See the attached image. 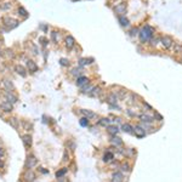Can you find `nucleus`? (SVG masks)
<instances>
[{
  "label": "nucleus",
  "mask_w": 182,
  "mask_h": 182,
  "mask_svg": "<svg viewBox=\"0 0 182 182\" xmlns=\"http://www.w3.org/2000/svg\"><path fill=\"white\" fill-rule=\"evenodd\" d=\"M138 37L142 43H148L154 37V29L150 26H145L141 30H138Z\"/></svg>",
  "instance_id": "nucleus-1"
},
{
  "label": "nucleus",
  "mask_w": 182,
  "mask_h": 182,
  "mask_svg": "<svg viewBox=\"0 0 182 182\" xmlns=\"http://www.w3.org/2000/svg\"><path fill=\"white\" fill-rule=\"evenodd\" d=\"M38 165V159L35 155L33 154H29L24 161V169L26 170H32L33 168H35Z\"/></svg>",
  "instance_id": "nucleus-2"
},
{
  "label": "nucleus",
  "mask_w": 182,
  "mask_h": 182,
  "mask_svg": "<svg viewBox=\"0 0 182 182\" xmlns=\"http://www.w3.org/2000/svg\"><path fill=\"white\" fill-rule=\"evenodd\" d=\"M3 23H4V26L7 29H14V28L18 27V24H19V22L17 21V19H15L12 17H9V16H6V17L3 18Z\"/></svg>",
  "instance_id": "nucleus-3"
},
{
  "label": "nucleus",
  "mask_w": 182,
  "mask_h": 182,
  "mask_svg": "<svg viewBox=\"0 0 182 182\" xmlns=\"http://www.w3.org/2000/svg\"><path fill=\"white\" fill-rule=\"evenodd\" d=\"M3 96H4L5 101H7V102L12 103V105H16V103H17V101H18L17 96H16L14 92H11V91H6V90H5L4 92H3Z\"/></svg>",
  "instance_id": "nucleus-4"
},
{
  "label": "nucleus",
  "mask_w": 182,
  "mask_h": 182,
  "mask_svg": "<svg viewBox=\"0 0 182 182\" xmlns=\"http://www.w3.org/2000/svg\"><path fill=\"white\" fill-rule=\"evenodd\" d=\"M159 43H161V45H163L164 49H170L171 46H173V44H174V40H173V38H170L169 35H165V37L160 38Z\"/></svg>",
  "instance_id": "nucleus-5"
},
{
  "label": "nucleus",
  "mask_w": 182,
  "mask_h": 182,
  "mask_svg": "<svg viewBox=\"0 0 182 182\" xmlns=\"http://www.w3.org/2000/svg\"><path fill=\"white\" fill-rule=\"evenodd\" d=\"M23 180L24 182H34L37 180V175L33 170H26L23 174Z\"/></svg>",
  "instance_id": "nucleus-6"
},
{
  "label": "nucleus",
  "mask_w": 182,
  "mask_h": 182,
  "mask_svg": "<svg viewBox=\"0 0 182 182\" xmlns=\"http://www.w3.org/2000/svg\"><path fill=\"white\" fill-rule=\"evenodd\" d=\"M126 10H128V5L125 3H120L114 7V12L118 16H124L126 14Z\"/></svg>",
  "instance_id": "nucleus-7"
},
{
  "label": "nucleus",
  "mask_w": 182,
  "mask_h": 182,
  "mask_svg": "<svg viewBox=\"0 0 182 182\" xmlns=\"http://www.w3.org/2000/svg\"><path fill=\"white\" fill-rule=\"evenodd\" d=\"M0 109H1L4 113H11L14 110V105L7 102V101H3V102L0 103Z\"/></svg>",
  "instance_id": "nucleus-8"
},
{
  "label": "nucleus",
  "mask_w": 182,
  "mask_h": 182,
  "mask_svg": "<svg viewBox=\"0 0 182 182\" xmlns=\"http://www.w3.org/2000/svg\"><path fill=\"white\" fill-rule=\"evenodd\" d=\"M21 138H22L23 146H24V147H26L27 149H29L30 147H32V145H33V140H32V136H30L29 134L22 135V136H21Z\"/></svg>",
  "instance_id": "nucleus-9"
},
{
  "label": "nucleus",
  "mask_w": 182,
  "mask_h": 182,
  "mask_svg": "<svg viewBox=\"0 0 182 182\" xmlns=\"http://www.w3.org/2000/svg\"><path fill=\"white\" fill-rule=\"evenodd\" d=\"M27 72H30V73H35L38 72V64L34 62L33 59H27Z\"/></svg>",
  "instance_id": "nucleus-10"
},
{
  "label": "nucleus",
  "mask_w": 182,
  "mask_h": 182,
  "mask_svg": "<svg viewBox=\"0 0 182 182\" xmlns=\"http://www.w3.org/2000/svg\"><path fill=\"white\" fill-rule=\"evenodd\" d=\"M107 103L110 106V107H117L118 108V106H117V102H118V97H117V95L114 94V92H112V94H109L108 96H107Z\"/></svg>",
  "instance_id": "nucleus-11"
},
{
  "label": "nucleus",
  "mask_w": 182,
  "mask_h": 182,
  "mask_svg": "<svg viewBox=\"0 0 182 182\" xmlns=\"http://www.w3.org/2000/svg\"><path fill=\"white\" fill-rule=\"evenodd\" d=\"M1 83H3V86H4V89L6 91H11V92H14V91H15V85H14V83L10 79H3Z\"/></svg>",
  "instance_id": "nucleus-12"
},
{
  "label": "nucleus",
  "mask_w": 182,
  "mask_h": 182,
  "mask_svg": "<svg viewBox=\"0 0 182 182\" xmlns=\"http://www.w3.org/2000/svg\"><path fill=\"white\" fill-rule=\"evenodd\" d=\"M15 72L19 75V77H22V78H26L27 77V69L21 66V64H16L15 66Z\"/></svg>",
  "instance_id": "nucleus-13"
},
{
  "label": "nucleus",
  "mask_w": 182,
  "mask_h": 182,
  "mask_svg": "<svg viewBox=\"0 0 182 182\" xmlns=\"http://www.w3.org/2000/svg\"><path fill=\"white\" fill-rule=\"evenodd\" d=\"M74 45H75V39H74L72 35H68V37L66 38V47H67L68 50H72V49L74 47Z\"/></svg>",
  "instance_id": "nucleus-14"
},
{
  "label": "nucleus",
  "mask_w": 182,
  "mask_h": 182,
  "mask_svg": "<svg viewBox=\"0 0 182 182\" xmlns=\"http://www.w3.org/2000/svg\"><path fill=\"white\" fill-rule=\"evenodd\" d=\"M138 118H140V120L142 121V123H147V124H152L154 121V118L152 115H148V114H141Z\"/></svg>",
  "instance_id": "nucleus-15"
},
{
  "label": "nucleus",
  "mask_w": 182,
  "mask_h": 182,
  "mask_svg": "<svg viewBox=\"0 0 182 182\" xmlns=\"http://www.w3.org/2000/svg\"><path fill=\"white\" fill-rule=\"evenodd\" d=\"M86 84H89V79H87L86 77H84V75H80V77H78V78H77V85H78V86L83 87V86H84V85H86Z\"/></svg>",
  "instance_id": "nucleus-16"
},
{
  "label": "nucleus",
  "mask_w": 182,
  "mask_h": 182,
  "mask_svg": "<svg viewBox=\"0 0 182 182\" xmlns=\"http://www.w3.org/2000/svg\"><path fill=\"white\" fill-rule=\"evenodd\" d=\"M118 21L120 23L121 27H129L130 26V21H129V18H126V16H118Z\"/></svg>",
  "instance_id": "nucleus-17"
},
{
  "label": "nucleus",
  "mask_w": 182,
  "mask_h": 182,
  "mask_svg": "<svg viewBox=\"0 0 182 182\" xmlns=\"http://www.w3.org/2000/svg\"><path fill=\"white\" fill-rule=\"evenodd\" d=\"M124 181V176L121 173L117 171V173H113L112 175V182H123Z\"/></svg>",
  "instance_id": "nucleus-18"
},
{
  "label": "nucleus",
  "mask_w": 182,
  "mask_h": 182,
  "mask_svg": "<svg viewBox=\"0 0 182 182\" xmlns=\"http://www.w3.org/2000/svg\"><path fill=\"white\" fill-rule=\"evenodd\" d=\"M134 133H135V134H136V136H137V137H140V138L146 136V131H145L142 128H141V126H138V125L134 128Z\"/></svg>",
  "instance_id": "nucleus-19"
},
{
  "label": "nucleus",
  "mask_w": 182,
  "mask_h": 182,
  "mask_svg": "<svg viewBox=\"0 0 182 182\" xmlns=\"http://www.w3.org/2000/svg\"><path fill=\"white\" fill-rule=\"evenodd\" d=\"M113 159H114V154L112 153V152H110V150L106 152L105 155H103V161H105V163H112Z\"/></svg>",
  "instance_id": "nucleus-20"
},
{
  "label": "nucleus",
  "mask_w": 182,
  "mask_h": 182,
  "mask_svg": "<svg viewBox=\"0 0 182 182\" xmlns=\"http://www.w3.org/2000/svg\"><path fill=\"white\" fill-rule=\"evenodd\" d=\"M7 123L11 125L14 129H18L19 128V120L17 118H15V117H11L10 119H7Z\"/></svg>",
  "instance_id": "nucleus-21"
},
{
  "label": "nucleus",
  "mask_w": 182,
  "mask_h": 182,
  "mask_svg": "<svg viewBox=\"0 0 182 182\" xmlns=\"http://www.w3.org/2000/svg\"><path fill=\"white\" fill-rule=\"evenodd\" d=\"M114 94L117 95L118 100H124L128 96V90H125V89H119V91H117V92H114Z\"/></svg>",
  "instance_id": "nucleus-22"
},
{
  "label": "nucleus",
  "mask_w": 182,
  "mask_h": 182,
  "mask_svg": "<svg viewBox=\"0 0 182 182\" xmlns=\"http://www.w3.org/2000/svg\"><path fill=\"white\" fill-rule=\"evenodd\" d=\"M92 62H94V58H80L79 59V66L80 67H84V66L91 64Z\"/></svg>",
  "instance_id": "nucleus-23"
},
{
  "label": "nucleus",
  "mask_w": 182,
  "mask_h": 182,
  "mask_svg": "<svg viewBox=\"0 0 182 182\" xmlns=\"http://www.w3.org/2000/svg\"><path fill=\"white\" fill-rule=\"evenodd\" d=\"M107 131L110 134V135H117L118 134V131H119V128L117 126V125H108L107 126Z\"/></svg>",
  "instance_id": "nucleus-24"
},
{
  "label": "nucleus",
  "mask_w": 182,
  "mask_h": 182,
  "mask_svg": "<svg viewBox=\"0 0 182 182\" xmlns=\"http://www.w3.org/2000/svg\"><path fill=\"white\" fill-rule=\"evenodd\" d=\"M80 113L84 114L87 119H91V118H96V114L94 112H91V110H87V109H82L80 110Z\"/></svg>",
  "instance_id": "nucleus-25"
},
{
  "label": "nucleus",
  "mask_w": 182,
  "mask_h": 182,
  "mask_svg": "<svg viewBox=\"0 0 182 182\" xmlns=\"http://www.w3.org/2000/svg\"><path fill=\"white\" fill-rule=\"evenodd\" d=\"M171 47L174 49L175 54H182V43H174Z\"/></svg>",
  "instance_id": "nucleus-26"
},
{
  "label": "nucleus",
  "mask_w": 182,
  "mask_h": 182,
  "mask_svg": "<svg viewBox=\"0 0 182 182\" xmlns=\"http://www.w3.org/2000/svg\"><path fill=\"white\" fill-rule=\"evenodd\" d=\"M121 130H123L124 131V133H126V134H133L134 133V128L133 126H131L130 124H123V125H121Z\"/></svg>",
  "instance_id": "nucleus-27"
},
{
  "label": "nucleus",
  "mask_w": 182,
  "mask_h": 182,
  "mask_svg": "<svg viewBox=\"0 0 182 182\" xmlns=\"http://www.w3.org/2000/svg\"><path fill=\"white\" fill-rule=\"evenodd\" d=\"M82 73H83L82 67H77V68H73L72 70H70V74L74 75V77H80V75H82Z\"/></svg>",
  "instance_id": "nucleus-28"
},
{
  "label": "nucleus",
  "mask_w": 182,
  "mask_h": 182,
  "mask_svg": "<svg viewBox=\"0 0 182 182\" xmlns=\"http://www.w3.org/2000/svg\"><path fill=\"white\" fill-rule=\"evenodd\" d=\"M18 15L19 16H22L23 18H27L28 16H29V14H28V11L23 7V6H18Z\"/></svg>",
  "instance_id": "nucleus-29"
},
{
  "label": "nucleus",
  "mask_w": 182,
  "mask_h": 182,
  "mask_svg": "<svg viewBox=\"0 0 182 182\" xmlns=\"http://www.w3.org/2000/svg\"><path fill=\"white\" fill-rule=\"evenodd\" d=\"M67 173H68V169H67V168H62V169L58 170L57 173H56V177H57V178H61V177H63Z\"/></svg>",
  "instance_id": "nucleus-30"
},
{
  "label": "nucleus",
  "mask_w": 182,
  "mask_h": 182,
  "mask_svg": "<svg viewBox=\"0 0 182 182\" xmlns=\"http://www.w3.org/2000/svg\"><path fill=\"white\" fill-rule=\"evenodd\" d=\"M110 142H112L114 146H121L123 145V141H121L120 137H117V136H113L112 140H110Z\"/></svg>",
  "instance_id": "nucleus-31"
},
{
  "label": "nucleus",
  "mask_w": 182,
  "mask_h": 182,
  "mask_svg": "<svg viewBox=\"0 0 182 182\" xmlns=\"http://www.w3.org/2000/svg\"><path fill=\"white\" fill-rule=\"evenodd\" d=\"M110 121H112V120H109L108 118H103V119H101L100 121H98V125H102V126H108L109 124H110Z\"/></svg>",
  "instance_id": "nucleus-32"
},
{
  "label": "nucleus",
  "mask_w": 182,
  "mask_h": 182,
  "mask_svg": "<svg viewBox=\"0 0 182 182\" xmlns=\"http://www.w3.org/2000/svg\"><path fill=\"white\" fill-rule=\"evenodd\" d=\"M120 169H121V171H123V173H130V171H131V166H130V164H128V163L121 164Z\"/></svg>",
  "instance_id": "nucleus-33"
},
{
  "label": "nucleus",
  "mask_w": 182,
  "mask_h": 182,
  "mask_svg": "<svg viewBox=\"0 0 182 182\" xmlns=\"http://www.w3.org/2000/svg\"><path fill=\"white\" fill-rule=\"evenodd\" d=\"M10 9H11V4H10V3L0 4V10H3V11H6V10H10Z\"/></svg>",
  "instance_id": "nucleus-34"
},
{
  "label": "nucleus",
  "mask_w": 182,
  "mask_h": 182,
  "mask_svg": "<svg viewBox=\"0 0 182 182\" xmlns=\"http://www.w3.org/2000/svg\"><path fill=\"white\" fill-rule=\"evenodd\" d=\"M79 123H80V125H82L83 128H86V126H89V119L86 117H84V118L80 119Z\"/></svg>",
  "instance_id": "nucleus-35"
},
{
  "label": "nucleus",
  "mask_w": 182,
  "mask_h": 182,
  "mask_svg": "<svg viewBox=\"0 0 182 182\" xmlns=\"http://www.w3.org/2000/svg\"><path fill=\"white\" fill-rule=\"evenodd\" d=\"M62 161H63V163H67V161H69V152H68V149H66V150L63 152Z\"/></svg>",
  "instance_id": "nucleus-36"
},
{
  "label": "nucleus",
  "mask_w": 182,
  "mask_h": 182,
  "mask_svg": "<svg viewBox=\"0 0 182 182\" xmlns=\"http://www.w3.org/2000/svg\"><path fill=\"white\" fill-rule=\"evenodd\" d=\"M136 97H137V96H136L135 94H130V97L128 98V101H126V102H128L129 105H134V103H135V101H134V100H135Z\"/></svg>",
  "instance_id": "nucleus-37"
},
{
  "label": "nucleus",
  "mask_w": 182,
  "mask_h": 182,
  "mask_svg": "<svg viewBox=\"0 0 182 182\" xmlns=\"http://www.w3.org/2000/svg\"><path fill=\"white\" fill-rule=\"evenodd\" d=\"M29 47L32 49V54H33V55H38V54H39V50H38V47H37L34 44L29 43Z\"/></svg>",
  "instance_id": "nucleus-38"
},
{
  "label": "nucleus",
  "mask_w": 182,
  "mask_h": 182,
  "mask_svg": "<svg viewBox=\"0 0 182 182\" xmlns=\"http://www.w3.org/2000/svg\"><path fill=\"white\" fill-rule=\"evenodd\" d=\"M39 43L42 44L43 46H46V45H47V43H49V40H47L45 37H39Z\"/></svg>",
  "instance_id": "nucleus-39"
},
{
  "label": "nucleus",
  "mask_w": 182,
  "mask_h": 182,
  "mask_svg": "<svg viewBox=\"0 0 182 182\" xmlns=\"http://www.w3.org/2000/svg\"><path fill=\"white\" fill-rule=\"evenodd\" d=\"M59 64L63 66V67H67V66H69V61L67 58H61L59 59Z\"/></svg>",
  "instance_id": "nucleus-40"
},
{
  "label": "nucleus",
  "mask_w": 182,
  "mask_h": 182,
  "mask_svg": "<svg viewBox=\"0 0 182 182\" xmlns=\"http://www.w3.org/2000/svg\"><path fill=\"white\" fill-rule=\"evenodd\" d=\"M159 40H160V38H155V39L152 38V39H150V45H152V46H157L158 43H159Z\"/></svg>",
  "instance_id": "nucleus-41"
},
{
  "label": "nucleus",
  "mask_w": 182,
  "mask_h": 182,
  "mask_svg": "<svg viewBox=\"0 0 182 182\" xmlns=\"http://www.w3.org/2000/svg\"><path fill=\"white\" fill-rule=\"evenodd\" d=\"M51 39H52V42L56 44V43H58V39H57V32H51Z\"/></svg>",
  "instance_id": "nucleus-42"
},
{
  "label": "nucleus",
  "mask_w": 182,
  "mask_h": 182,
  "mask_svg": "<svg viewBox=\"0 0 182 182\" xmlns=\"http://www.w3.org/2000/svg\"><path fill=\"white\" fill-rule=\"evenodd\" d=\"M67 146H68V149L70 148V150H74V149H75V143L73 142V141H68V142H67Z\"/></svg>",
  "instance_id": "nucleus-43"
},
{
  "label": "nucleus",
  "mask_w": 182,
  "mask_h": 182,
  "mask_svg": "<svg viewBox=\"0 0 182 182\" xmlns=\"http://www.w3.org/2000/svg\"><path fill=\"white\" fill-rule=\"evenodd\" d=\"M129 34H130L131 37H134V35L138 34V29H137V28H133V29H131L130 32H129Z\"/></svg>",
  "instance_id": "nucleus-44"
},
{
  "label": "nucleus",
  "mask_w": 182,
  "mask_h": 182,
  "mask_svg": "<svg viewBox=\"0 0 182 182\" xmlns=\"http://www.w3.org/2000/svg\"><path fill=\"white\" fill-rule=\"evenodd\" d=\"M6 52H7V55H9V57H14L15 55H14V51H12V50H6Z\"/></svg>",
  "instance_id": "nucleus-45"
},
{
  "label": "nucleus",
  "mask_w": 182,
  "mask_h": 182,
  "mask_svg": "<svg viewBox=\"0 0 182 182\" xmlns=\"http://www.w3.org/2000/svg\"><path fill=\"white\" fill-rule=\"evenodd\" d=\"M5 155V149L3 147H0V158H3Z\"/></svg>",
  "instance_id": "nucleus-46"
},
{
  "label": "nucleus",
  "mask_w": 182,
  "mask_h": 182,
  "mask_svg": "<svg viewBox=\"0 0 182 182\" xmlns=\"http://www.w3.org/2000/svg\"><path fill=\"white\" fill-rule=\"evenodd\" d=\"M58 180H59V182H69V180L66 178L64 176H63V177H61V178H58Z\"/></svg>",
  "instance_id": "nucleus-47"
},
{
  "label": "nucleus",
  "mask_w": 182,
  "mask_h": 182,
  "mask_svg": "<svg viewBox=\"0 0 182 182\" xmlns=\"http://www.w3.org/2000/svg\"><path fill=\"white\" fill-rule=\"evenodd\" d=\"M40 171H42V173H43V174H47V173H49V171H47V170H44V168H40Z\"/></svg>",
  "instance_id": "nucleus-48"
},
{
  "label": "nucleus",
  "mask_w": 182,
  "mask_h": 182,
  "mask_svg": "<svg viewBox=\"0 0 182 182\" xmlns=\"http://www.w3.org/2000/svg\"><path fill=\"white\" fill-rule=\"evenodd\" d=\"M4 54H3V51H1V49H0V56H3Z\"/></svg>",
  "instance_id": "nucleus-49"
},
{
  "label": "nucleus",
  "mask_w": 182,
  "mask_h": 182,
  "mask_svg": "<svg viewBox=\"0 0 182 182\" xmlns=\"http://www.w3.org/2000/svg\"><path fill=\"white\" fill-rule=\"evenodd\" d=\"M73 1H78V0H73Z\"/></svg>",
  "instance_id": "nucleus-50"
}]
</instances>
